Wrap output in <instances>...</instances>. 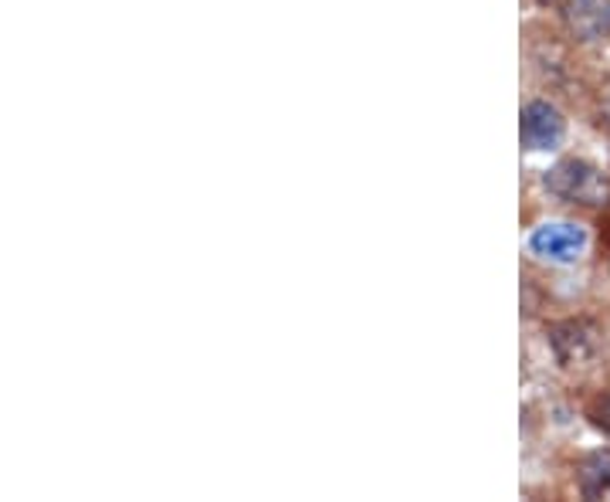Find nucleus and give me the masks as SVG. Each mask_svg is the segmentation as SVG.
I'll return each instance as SVG.
<instances>
[{
    "mask_svg": "<svg viewBox=\"0 0 610 502\" xmlns=\"http://www.w3.org/2000/svg\"><path fill=\"white\" fill-rule=\"evenodd\" d=\"M559 11L567 31L584 44L610 34V0H567Z\"/></svg>",
    "mask_w": 610,
    "mask_h": 502,
    "instance_id": "5",
    "label": "nucleus"
},
{
    "mask_svg": "<svg viewBox=\"0 0 610 502\" xmlns=\"http://www.w3.org/2000/svg\"><path fill=\"white\" fill-rule=\"evenodd\" d=\"M587 415H590V421H593L600 431H607V435H610V394L593 397V400H590V407H587Z\"/></svg>",
    "mask_w": 610,
    "mask_h": 502,
    "instance_id": "7",
    "label": "nucleus"
},
{
    "mask_svg": "<svg viewBox=\"0 0 610 502\" xmlns=\"http://www.w3.org/2000/svg\"><path fill=\"white\" fill-rule=\"evenodd\" d=\"M520 136H523V147L533 150V153L556 150L563 143V136H567V122H563L556 106L529 103L523 109V119H520Z\"/></svg>",
    "mask_w": 610,
    "mask_h": 502,
    "instance_id": "4",
    "label": "nucleus"
},
{
    "mask_svg": "<svg viewBox=\"0 0 610 502\" xmlns=\"http://www.w3.org/2000/svg\"><path fill=\"white\" fill-rule=\"evenodd\" d=\"M536 4H543V8H563L567 0H536Z\"/></svg>",
    "mask_w": 610,
    "mask_h": 502,
    "instance_id": "8",
    "label": "nucleus"
},
{
    "mask_svg": "<svg viewBox=\"0 0 610 502\" xmlns=\"http://www.w3.org/2000/svg\"><path fill=\"white\" fill-rule=\"evenodd\" d=\"M577 482L584 499H610V448L587 455L577 466Z\"/></svg>",
    "mask_w": 610,
    "mask_h": 502,
    "instance_id": "6",
    "label": "nucleus"
},
{
    "mask_svg": "<svg viewBox=\"0 0 610 502\" xmlns=\"http://www.w3.org/2000/svg\"><path fill=\"white\" fill-rule=\"evenodd\" d=\"M529 248L539 255V258H549V261H559V265H570L584 255L587 248V232L580 224H570V221H549V224H539L533 238H529Z\"/></svg>",
    "mask_w": 610,
    "mask_h": 502,
    "instance_id": "3",
    "label": "nucleus"
},
{
    "mask_svg": "<svg viewBox=\"0 0 610 502\" xmlns=\"http://www.w3.org/2000/svg\"><path fill=\"white\" fill-rule=\"evenodd\" d=\"M549 346L559 360V367H584L600 350V333L587 319H563L549 327Z\"/></svg>",
    "mask_w": 610,
    "mask_h": 502,
    "instance_id": "2",
    "label": "nucleus"
},
{
    "mask_svg": "<svg viewBox=\"0 0 610 502\" xmlns=\"http://www.w3.org/2000/svg\"><path fill=\"white\" fill-rule=\"evenodd\" d=\"M543 184L553 197L567 204L600 207L610 201V180L587 160H559L556 167L546 170Z\"/></svg>",
    "mask_w": 610,
    "mask_h": 502,
    "instance_id": "1",
    "label": "nucleus"
}]
</instances>
